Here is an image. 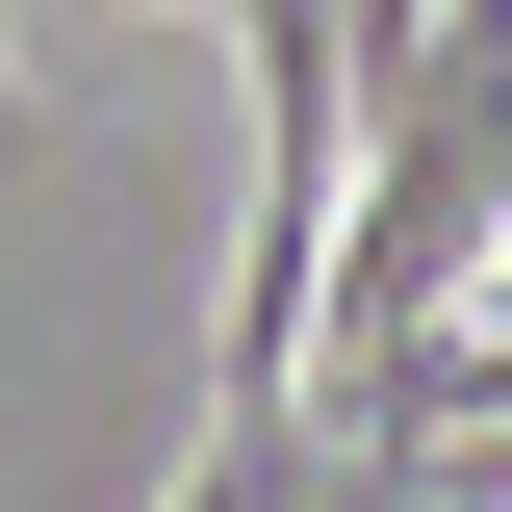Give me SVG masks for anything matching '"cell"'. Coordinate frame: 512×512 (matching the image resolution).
Returning a JSON list of instances; mask_svg holds the SVG:
<instances>
[{
    "instance_id": "cell-1",
    "label": "cell",
    "mask_w": 512,
    "mask_h": 512,
    "mask_svg": "<svg viewBox=\"0 0 512 512\" xmlns=\"http://www.w3.org/2000/svg\"><path fill=\"white\" fill-rule=\"evenodd\" d=\"M0 154H26V103H0Z\"/></svg>"
}]
</instances>
